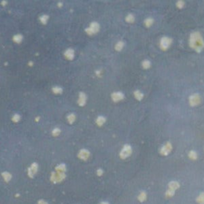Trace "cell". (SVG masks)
Here are the masks:
<instances>
[{
    "instance_id": "cell-16",
    "label": "cell",
    "mask_w": 204,
    "mask_h": 204,
    "mask_svg": "<svg viewBox=\"0 0 204 204\" xmlns=\"http://www.w3.org/2000/svg\"><path fill=\"white\" fill-rule=\"evenodd\" d=\"M124 44L123 42H118L116 43V46H115V49H116L117 51H120L124 47Z\"/></svg>"
},
{
    "instance_id": "cell-12",
    "label": "cell",
    "mask_w": 204,
    "mask_h": 204,
    "mask_svg": "<svg viewBox=\"0 0 204 204\" xmlns=\"http://www.w3.org/2000/svg\"><path fill=\"white\" fill-rule=\"evenodd\" d=\"M134 96L139 101H141L143 98V93L141 91H139V90H136V91L134 92Z\"/></svg>"
},
{
    "instance_id": "cell-25",
    "label": "cell",
    "mask_w": 204,
    "mask_h": 204,
    "mask_svg": "<svg viewBox=\"0 0 204 204\" xmlns=\"http://www.w3.org/2000/svg\"><path fill=\"white\" fill-rule=\"evenodd\" d=\"M3 176H4V178H5V180H7V181H8V180L11 179V175H10L9 173H7V172L3 173Z\"/></svg>"
},
{
    "instance_id": "cell-24",
    "label": "cell",
    "mask_w": 204,
    "mask_h": 204,
    "mask_svg": "<svg viewBox=\"0 0 204 204\" xmlns=\"http://www.w3.org/2000/svg\"><path fill=\"white\" fill-rule=\"evenodd\" d=\"M60 132H61V130L59 129V128H54V129L52 131V134H53V136H57V135H59Z\"/></svg>"
},
{
    "instance_id": "cell-18",
    "label": "cell",
    "mask_w": 204,
    "mask_h": 204,
    "mask_svg": "<svg viewBox=\"0 0 204 204\" xmlns=\"http://www.w3.org/2000/svg\"><path fill=\"white\" fill-rule=\"evenodd\" d=\"M142 66H143V67H144V69H148L149 67L151 66V62H150L148 60H145L143 61Z\"/></svg>"
},
{
    "instance_id": "cell-23",
    "label": "cell",
    "mask_w": 204,
    "mask_h": 204,
    "mask_svg": "<svg viewBox=\"0 0 204 204\" xmlns=\"http://www.w3.org/2000/svg\"><path fill=\"white\" fill-rule=\"evenodd\" d=\"M19 120H20V116H19L18 114H15V115H14L13 117H12V120H13L14 122H18V121H19Z\"/></svg>"
},
{
    "instance_id": "cell-14",
    "label": "cell",
    "mask_w": 204,
    "mask_h": 204,
    "mask_svg": "<svg viewBox=\"0 0 204 204\" xmlns=\"http://www.w3.org/2000/svg\"><path fill=\"white\" fill-rule=\"evenodd\" d=\"M39 19H40V21L42 22L43 24H46L47 21H48V19H49V16H48L47 14H43V15H42V16L40 17Z\"/></svg>"
},
{
    "instance_id": "cell-27",
    "label": "cell",
    "mask_w": 204,
    "mask_h": 204,
    "mask_svg": "<svg viewBox=\"0 0 204 204\" xmlns=\"http://www.w3.org/2000/svg\"><path fill=\"white\" fill-rule=\"evenodd\" d=\"M101 170H98V175H101Z\"/></svg>"
},
{
    "instance_id": "cell-6",
    "label": "cell",
    "mask_w": 204,
    "mask_h": 204,
    "mask_svg": "<svg viewBox=\"0 0 204 204\" xmlns=\"http://www.w3.org/2000/svg\"><path fill=\"white\" fill-rule=\"evenodd\" d=\"M124 98V94L120 92H116L112 94V99L114 101H119Z\"/></svg>"
},
{
    "instance_id": "cell-26",
    "label": "cell",
    "mask_w": 204,
    "mask_h": 204,
    "mask_svg": "<svg viewBox=\"0 0 204 204\" xmlns=\"http://www.w3.org/2000/svg\"><path fill=\"white\" fill-rule=\"evenodd\" d=\"M189 155H190V158H192V159H195L196 158V153L195 152V151H190V154H189Z\"/></svg>"
},
{
    "instance_id": "cell-9",
    "label": "cell",
    "mask_w": 204,
    "mask_h": 204,
    "mask_svg": "<svg viewBox=\"0 0 204 204\" xmlns=\"http://www.w3.org/2000/svg\"><path fill=\"white\" fill-rule=\"evenodd\" d=\"M64 55H65V57H66L67 59H70V60L71 59V60H72L74 57V49H67L66 51L65 52V53H64Z\"/></svg>"
},
{
    "instance_id": "cell-20",
    "label": "cell",
    "mask_w": 204,
    "mask_h": 204,
    "mask_svg": "<svg viewBox=\"0 0 204 204\" xmlns=\"http://www.w3.org/2000/svg\"><path fill=\"white\" fill-rule=\"evenodd\" d=\"M52 90H53V93H62V88H61V87H57V86L53 87V88H52Z\"/></svg>"
},
{
    "instance_id": "cell-17",
    "label": "cell",
    "mask_w": 204,
    "mask_h": 204,
    "mask_svg": "<svg viewBox=\"0 0 204 204\" xmlns=\"http://www.w3.org/2000/svg\"><path fill=\"white\" fill-rule=\"evenodd\" d=\"M144 23H145V25H146V26L149 27V26H151V24L153 23V19L151 18H146V20L144 21Z\"/></svg>"
},
{
    "instance_id": "cell-1",
    "label": "cell",
    "mask_w": 204,
    "mask_h": 204,
    "mask_svg": "<svg viewBox=\"0 0 204 204\" xmlns=\"http://www.w3.org/2000/svg\"><path fill=\"white\" fill-rule=\"evenodd\" d=\"M189 46L197 53H201L204 49V39L199 31L192 32L189 39Z\"/></svg>"
},
{
    "instance_id": "cell-8",
    "label": "cell",
    "mask_w": 204,
    "mask_h": 204,
    "mask_svg": "<svg viewBox=\"0 0 204 204\" xmlns=\"http://www.w3.org/2000/svg\"><path fill=\"white\" fill-rule=\"evenodd\" d=\"M86 101V96L84 94V93H80L79 94V99H78V104L79 105H84Z\"/></svg>"
},
{
    "instance_id": "cell-11",
    "label": "cell",
    "mask_w": 204,
    "mask_h": 204,
    "mask_svg": "<svg viewBox=\"0 0 204 204\" xmlns=\"http://www.w3.org/2000/svg\"><path fill=\"white\" fill-rule=\"evenodd\" d=\"M88 155H89V153H88V151H86V150H81V151H80L78 156L81 159H84V160H85V159L88 157Z\"/></svg>"
},
{
    "instance_id": "cell-4",
    "label": "cell",
    "mask_w": 204,
    "mask_h": 204,
    "mask_svg": "<svg viewBox=\"0 0 204 204\" xmlns=\"http://www.w3.org/2000/svg\"><path fill=\"white\" fill-rule=\"evenodd\" d=\"M99 28H100V26H99L98 23L96 22H93L90 24L89 27L85 30V31L87 32V34H95L98 31Z\"/></svg>"
},
{
    "instance_id": "cell-3",
    "label": "cell",
    "mask_w": 204,
    "mask_h": 204,
    "mask_svg": "<svg viewBox=\"0 0 204 204\" xmlns=\"http://www.w3.org/2000/svg\"><path fill=\"white\" fill-rule=\"evenodd\" d=\"M172 39H170L168 37H163L162 39H160V42H159L161 49L164 50L168 49L172 45Z\"/></svg>"
},
{
    "instance_id": "cell-7",
    "label": "cell",
    "mask_w": 204,
    "mask_h": 204,
    "mask_svg": "<svg viewBox=\"0 0 204 204\" xmlns=\"http://www.w3.org/2000/svg\"><path fill=\"white\" fill-rule=\"evenodd\" d=\"M171 149H172V145H171V144H170V143H167L164 146H163L160 151H161V153L163 154V155H167V154H168L169 151H171Z\"/></svg>"
},
{
    "instance_id": "cell-28",
    "label": "cell",
    "mask_w": 204,
    "mask_h": 204,
    "mask_svg": "<svg viewBox=\"0 0 204 204\" xmlns=\"http://www.w3.org/2000/svg\"><path fill=\"white\" fill-rule=\"evenodd\" d=\"M101 204H107V203H101Z\"/></svg>"
},
{
    "instance_id": "cell-21",
    "label": "cell",
    "mask_w": 204,
    "mask_h": 204,
    "mask_svg": "<svg viewBox=\"0 0 204 204\" xmlns=\"http://www.w3.org/2000/svg\"><path fill=\"white\" fill-rule=\"evenodd\" d=\"M67 119H68L69 122L70 124L74 123V120H75V116H74V114H70V115L68 116V117H67Z\"/></svg>"
},
{
    "instance_id": "cell-10",
    "label": "cell",
    "mask_w": 204,
    "mask_h": 204,
    "mask_svg": "<svg viewBox=\"0 0 204 204\" xmlns=\"http://www.w3.org/2000/svg\"><path fill=\"white\" fill-rule=\"evenodd\" d=\"M37 170H38V166H37V164L34 163H33L31 167L29 168V175H30V177H33L34 175L37 172Z\"/></svg>"
},
{
    "instance_id": "cell-5",
    "label": "cell",
    "mask_w": 204,
    "mask_h": 204,
    "mask_svg": "<svg viewBox=\"0 0 204 204\" xmlns=\"http://www.w3.org/2000/svg\"><path fill=\"white\" fill-rule=\"evenodd\" d=\"M132 152V148L129 145H125L123 148V149L120 151V157L121 158H126L128 156H129Z\"/></svg>"
},
{
    "instance_id": "cell-19",
    "label": "cell",
    "mask_w": 204,
    "mask_h": 204,
    "mask_svg": "<svg viewBox=\"0 0 204 204\" xmlns=\"http://www.w3.org/2000/svg\"><path fill=\"white\" fill-rule=\"evenodd\" d=\"M134 16L132 14H128L126 16V21L128 22H134Z\"/></svg>"
},
{
    "instance_id": "cell-15",
    "label": "cell",
    "mask_w": 204,
    "mask_h": 204,
    "mask_svg": "<svg viewBox=\"0 0 204 204\" xmlns=\"http://www.w3.org/2000/svg\"><path fill=\"white\" fill-rule=\"evenodd\" d=\"M13 40L14 42H17V43H20L22 40V36L21 34H16L13 37Z\"/></svg>"
},
{
    "instance_id": "cell-22",
    "label": "cell",
    "mask_w": 204,
    "mask_h": 204,
    "mask_svg": "<svg viewBox=\"0 0 204 204\" xmlns=\"http://www.w3.org/2000/svg\"><path fill=\"white\" fill-rule=\"evenodd\" d=\"M184 5H185V3H184L183 1H178V2L176 3V7H178V8H180V9L183 8Z\"/></svg>"
},
{
    "instance_id": "cell-2",
    "label": "cell",
    "mask_w": 204,
    "mask_h": 204,
    "mask_svg": "<svg viewBox=\"0 0 204 204\" xmlns=\"http://www.w3.org/2000/svg\"><path fill=\"white\" fill-rule=\"evenodd\" d=\"M201 103V97L199 93H194L189 97V104L192 107L199 105Z\"/></svg>"
},
{
    "instance_id": "cell-13",
    "label": "cell",
    "mask_w": 204,
    "mask_h": 204,
    "mask_svg": "<svg viewBox=\"0 0 204 204\" xmlns=\"http://www.w3.org/2000/svg\"><path fill=\"white\" fill-rule=\"evenodd\" d=\"M96 122H97V124H98V125H102L105 122V118L104 117V116H98L97 117V120H96Z\"/></svg>"
}]
</instances>
